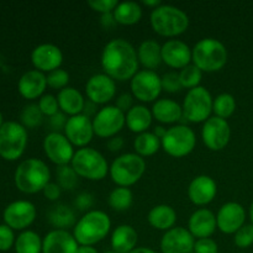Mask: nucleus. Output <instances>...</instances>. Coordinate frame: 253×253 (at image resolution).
<instances>
[{"mask_svg": "<svg viewBox=\"0 0 253 253\" xmlns=\"http://www.w3.org/2000/svg\"><path fill=\"white\" fill-rule=\"evenodd\" d=\"M138 63L137 51L124 39L111 40L101 52V67L114 81H131L138 72Z\"/></svg>", "mask_w": 253, "mask_h": 253, "instance_id": "nucleus-1", "label": "nucleus"}, {"mask_svg": "<svg viewBox=\"0 0 253 253\" xmlns=\"http://www.w3.org/2000/svg\"><path fill=\"white\" fill-rule=\"evenodd\" d=\"M111 229V220L101 210H90L78 220L73 229L79 246H94L105 239Z\"/></svg>", "mask_w": 253, "mask_h": 253, "instance_id": "nucleus-2", "label": "nucleus"}, {"mask_svg": "<svg viewBox=\"0 0 253 253\" xmlns=\"http://www.w3.org/2000/svg\"><path fill=\"white\" fill-rule=\"evenodd\" d=\"M15 184L26 194H35L44 189L51 179L49 168L39 158H29L17 166L15 170Z\"/></svg>", "mask_w": 253, "mask_h": 253, "instance_id": "nucleus-3", "label": "nucleus"}, {"mask_svg": "<svg viewBox=\"0 0 253 253\" xmlns=\"http://www.w3.org/2000/svg\"><path fill=\"white\" fill-rule=\"evenodd\" d=\"M151 26L161 36L173 37L187 31L189 17L182 9L173 5L161 4L152 10L150 16Z\"/></svg>", "mask_w": 253, "mask_h": 253, "instance_id": "nucleus-4", "label": "nucleus"}, {"mask_svg": "<svg viewBox=\"0 0 253 253\" xmlns=\"http://www.w3.org/2000/svg\"><path fill=\"white\" fill-rule=\"evenodd\" d=\"M192 61L203 72L220 71L227 62V49L219 40L202 39L192 48Z\"/></svg>", "mask_w": 253, "mask_h": 253, "instance_id": "nucleus-5", "label": "nucleus"}, {"mask_svg": "<svg viewBox=\"0 0 253 253\" xmlns=\"http://www.w3.org/2000/svg\"><path fill=\"white\" fill-rule=\"evenodd\" d=\"M71 166L77 174L90 180H101L110 170L106 158L91 147L79 148L73 156Z\"/></svg>", "mask_w": 253, "mask_h": 253, "instance_id": "nucleus-6", "label": "nucleus"}, {"mask_svg": "<svg viewBox=\"0 0 253 253\" xmlns=\"http://www.w3.org/2000/svg\"><path fill=\"white\" fill-rule=\"evenodd\" d=\"M146 170V162L137 153H124L110 166V177L119 187L128 188L141 179Z\"/></svg>", "mask_w": 253, "mask_h": 253, "instance_id": "nucleus-7", "label": "nucleus"}, {"mask_svg": "<svg viewBox=\"0 0 253 253\" xmlns=\"http://www.w3.org/2000/svg\"><path fill=\"white\" fill-rule=\"evenodd\" d=\"M211 93L205 86H197L188 90L183 101V119L190 123H205L212 111Z\"/></svg>", "mask_w": 253, "mask_h": 253, "instance_id": "nucleus-8", "label": "nucleus"}, {"mask_svg": "<svg viewBox=\"0 0 253 253\" xmlns=\"http://www.w3.org/2000/svg\"><path fill=\"white\" fill-rule=\"evenodd\" d=\"M27 145V131L22 124L6 121L0 127V156L15 161L24 153Z\"/></svg>", "mask_w": 253, "mask_h": 253, "instance_id": "nucleus-9", "label": "nucleus"}, {"mask_svg": "<svg viewBox=\"0 0 253 253\" xmlns=\"http://www.w3.org/2000/svg\"><path fill=\"white\" fill-rule=\"evenodd\" d=\"M161 143L165 152L172 157H184L195 148L197 136L193 128L180 124L168 128Z\"/></svg>", "mask_w": 253, "mask_h": 253, "instance_id": "nucleus-10", "label": "nucleus"}, {"mask_svg": "<svg viewBox=\"0 0 253 253\" xmlns=\"http://www.w3.org/2000/svg\"><path fill=\"white\" fill-rule=\"evenodd\" d=\"M126 124V114L116 105L101 108L93 119L94 133L99 137L110 138L118 135Z\"/></svg>", "mask_w": 253, "mask_h": 253, "instance_id": "nucleus-11", "label": "nucleus"}, {"mask_svg": "<svg viewBox=\"0 0 253 253\" xmlns=\"http://www.w3.org/2000/svg\"><path fill=\"white\" fill-rule=\"evenodd\" d=\"M130 86L135 98L143 103H148L160 96L162 91V79L155 71L142 69L132 77Z\"/></svg>", "mask_w": 253, "mask_h": 253, "instance_id": "nucleus-12", "label": "nucleus"}, {"mask_svg": "<svg viewBox=\"0 0 253 253\" xmlns=\"http://www.w3.org/2000/svg\"><path fill=\"white\" fill-rule=\"evenodd\" d=\"M202 138L211 151H220L227 146L231 138V127L225 119L210 116L202 128Z\"/></svg>", "mask_w": 253, "mask_h": 253, "instance_id": "nucleus-13", "label": "nucleus"}, {"mask_svg": "<svg viewBox=\"0 0 253 253\" xmlns=\"http://www.w3.org/2000/svg\"><path fill=\"white\" fill-rule=\"evenodd\" d=\"M43 150L49 161L57 166L69 165L76 153L71 141L61 132H49L43 140Z\"/></svg>", "mask_w": 253, "mask_h": 253, "instance_id": "nucleus-14", "label": "nucleus"}, {"mask_svg": "<svg viewBox=\"0 0 253 253\" xmlns=\"http://www.w3.org/2000/svg\"><path fill=\"white\" fill-rule=\"evenodd\" d=\"M2 217L5 225L12 230H24L36 219V208L31 202L17 200L5 208Z\"/></svg>", "mask_w": 253, "mask_h": 253, "instance_id": "nucleus-15", "label": "nucleus"}, {"mask_svg": "<svg viewBox=\"0 0 253 253\" xmlns=\"http://www.w3.org/2000/svg\"><path fill=\"white\" fill-rule=\"evenodd\" d=\"M94 135L93 120H90V118L84 114L69 116L64 127V136L71 141L72 145L82 148L86 147Z\"/></svg>", "mask_w": 253, "mask_h": 253, "instance_id": "nucleus-16", "label": "nucleus"}, {"mask_svg": "<svg viewBox=\"0 0 253 253\" xmlns=\"http://www.w3.org/2000/svg\"><path fill=\"white\" fill-rule=\"evenodd\" d=\"M246 221V211L240 203H225L216 215L217 229L224 234H236Z\"/></svg>", "mask_w": 253, "mask_h": 253, "instance_id": "nucleus-17", "label": "nucleus"}, {"mask_svg": "<svg viewBox=\"0 0 253 253\" xmlns=\"http://www.w3.org/2000/svg\"><path fill=\"white\" fill-rule=\"evenodd\" d=\"M195 239L185 227H172L165 232L161 240L162 253H192Z\"/></svg>", "mask_w": 253, "mask_h": 253, "instance_id": "nucleus-18", "label": "nucleus"}, {"mask_svg": "<svg viewBox=\"0 0 253 253\" xmlns=\"http://www.w3.org/2000/svg\"><path fill=\"white\" fill-rule=\"evenodd\" d=\"M85 93L89 100L96 105L108 103L116 94L115 81L105 73L94 74L86 82Z\"/></svg>", "mask_w": 253, "mask_h": 253, "instance_id": "nucleus-19", "label": "nucleus"}, {"mask_svg": "<svg viewBox=\"0 0 253 253\" xmlns=\"http://www.w3.org/2000/svg\"><path fill=\"white\" fill-rule=\"evenodd\" d=\"M31 61L37 71L49 73L61 67L63 62V53L56 44L42 43L34 48L31 53Z\"/></svg>", "mask_w": 253, "mask_h": 253, "instance_id": "nucleus-20", "label": "nucleus"}, {"mask_svg": "<svg viewBox=\"0 0 253 253\" xmlns=\"http://www.w3.org/2000/svg\"><path fill=\"white\" fill-rule=\"evenodd\" d=\"M78 247L76 237L67 230H52L42 241V253H77Z\"/></svg>", "mask_w": 253, "mask_h": 253, "instance_id": "nucleus-21", "label": "nucleus"}, {"mask_svg": "<svg viewBox=\"0 0 253 253\" xmlns=\"http://www.w3.org/2000/svg\"><path fill=\"white\" fill-rule=\"evenodd\" d=\"M217 193L216 182L209 175H197L188 187V197L195 205H207L214 200Z\"/></svg>", "mask_w": 253, "mask_h": 253, "instance_id": "nucleus-22", "label": "nucleus"}, {"mask_svg": "<svg viewBox=\"0 0 253 253\" xmlns=\"http://www.w3.org/2000/svg\"><path fill=\"white\" fill-rule=\"evenodd\" d=\"M162 61L172 68L183 69L192 61V48L180 40H169L162 44Z\"/></svg>", "mask_w": 253, "mask_h": 253, "instance_id": "nucleus-23", "label": "nucleus"}, {"mask_svg": "<svg viewBox=\"0 0 253 253\" xmlns=\"http://www.w3.org/2000/svg\"><path fill=\"white\" fill-rule=\"evenodd\" d=\"M216 216L211 210L207 208L198 209L190 215L188 221V230L194 236V239H207L210 237L216 230Z\"/></svg>", "mask_w": 253, "mask_h": 253, "instance_id": "nucleus-24", "label": "nucleus"}, {"mask_svg": "<svg viewBox=\"0 0 253 253\" xmlns=\"http://www.w3.org/2000/svg\"><path fill=\"white\" fill-rule=\"evenodd\" d=\"M47 86V78L43 72L32 69V71L26 72L21 76L17 83L19 93L24 96L25 99H36L41 98L44 89Z\"/></svg>", "mask_w": 253, "mask_h": 253, "instance_id": "nucleus-25", "label": "nucleus"}, {"mask_svg": "<svg viewBox=\"0 0 253 253\" xmlns=\"http://www.w3.org/2000/svg\"><path fill=\"white\" fill-rule=\"evenodd\" d=\"M137 241V231L131 225H120L111 235V247L118 253H130L136 249Z\"/></svg>", "mask_w": 253, "mask_h": 253, "instance_id": "nucleus-26", "label": "nucleus"}, {"mask_svg": "<svg viewBox=\"0 0 253 253\" xmlns=\"http://www.w3.org/2000/svg\"><path fill=\"white\" fill-rule=\"evenodd\" d=\"M57 100H58L59 109L66 115L74 116L83 113L85 99L82 95L81 91L73 86H67V88L59 90Z\"/></svg>", "mask_w": 253, "mask_h": 253, "instance_id": "nucleus-27", "label": "nucleus"}, {"mask_svg": "<svg viewBox=\"0 0 253 253\" xmlns=\"http://www.w3.org/2000/svg\"><path fill=\"white\" fill-rule=\"evenodd\" d=\"M152 115L162 124H173L183 118L182 106L172 99L162 98L153 103Z\"/></svg>", "mask_w": 253, "mask_h": 253, "instance_id": "nucleus-28", "label": "nucleus"}, {"mask_svg": "<svg viewBox=\"0 0 253 253\" xmlns=\"http://www.w3.org/2000/svg\"><path fill=\"white\" fill-rule=\"evenodd\" d=\"M147 221L153 229L168 231L174 227L175 221H177V212L170 205H156L148 212Z\"/></svg>", "mask_w": 253, "mask_h": 253, "instance_id": "nucleus-29", "label": "nucleus"}, {"mask_svg": "<svg viewBox=\"0 0 253 253\" xmlns=\"http://www.w3.org/2000/svg\"><path fill=\"white\" fill-rule=\"evenodd\" d=\"M138 62L146 69L153 71L162 63V46L155 40H145L137 48Z\"/></svg>", "mask_w": 253, "mask_h": 253, "instance_id": "nucleus-30", "label": "nucleus"}, {"mask_svg": "<svg viewBox=\"0 0 253 253\" xmlns=\"http://www.w3.org/2000/svg\"><path fill=\"white\" fill-rule=\"evenodd\" d=\"M152 111L145 105H133L126 113V125L132 132L142 133L152 124Z\"/></svg>", "mask_w": 253, "mask_h": 253, "instance_id": "nucleus-31", "label": "nucleus"}, {"mask_svg": "<svg viewBox=\"0 0 253 253\" xmlns=\"http://www.w3.org/2000/svg\"><path fill=\"white\" fill-rule=\"evenodd\" d=\"M116 24L135 25L142 17V7L136 1H121L113 11Z\"/></svg>", "mask_w": 253, "mask_h": 253, "instance_id": "nucleus-32", "label": "nucleus"}, {"mask_svg": "<svg viewBox=\"0 0 253 253\" xmlns=\"http://www.w3.org/2000/svg\"><path fill=\"white\" fill-rule=\"evenodd\" d=\"M161 146H162V143H161L160 138L153 132H148V131L138 133L133 141V148H135L136 153L141 157L155 155L160 150Z\"/></svg>", "mask_w": 253, "mask_h": 253, "instance_id": "nucleus-33", "label": "nucleus"}, {"mask_svg": "<svg viewBox=\"0 0 253 253\" xmlns=\"http://www.w3.org/2000/svg\"><path fill=\"white\" fill-rule=\"evenodd\" d=\"M42 241L39 234L31 230L21 232L15 241L16 253H42Z\"/></svg>", "mask_w": 253, "mask_h": 253, "instance_id": "nucleus-34", "label": "nucleus"}, {"mask_svg": "<svg viewBox=\"0 0 253 253\" xmlns=\"http://www.w3.org/2000/svg\"><path fill=\"white\" fill-rule=\"evenodd\" d=\"M48 220L58 230H66L67 227L73 226L76 216L71 208L63 204H58L52 207V209L49 210Z\"/></svg>", "mask_w": 253, "mask_h": 253, "instance_id": "nucleus-35", "label": "nucleus"}, {"mask_svg": "<svg viewBox=\"0 0 253 253\" xmlns=\"http://www.w3.org/2000/svg\"><path fill=\"white\" fill-rule=\"evenodd\" d=\"M133 202V194L130 188L126 187H118L109 194L108 203L111 209L116 211H125L130 209Z\"/></svg>", "mask_w": 253, "mask_h": 253, "instance_id": "nucleus-36", "label": "nucleus"}, {"mask_svg": "<svg viewBox=\"0 0 253 253\" xmlns=\"http://www.w3.org/2000/svg\"><path fill=\"white\" fill-rule=\"evenodd\" d=\"M235 110H236V100H235L234 95H231L230 93H221L214 99L212 111L217 118L226 120L235 113Z\"/></svg>", "mask_w": 253, "mask_h": 253, "instance_id": "nucleus-37", "label": "nucleus"}, {"mask_svg": "<svg viewBox=\"0 0 253 253\" xmlns=\"http://www.w3.org/2000/svg\"><path fill=\"white\" fill-rule=\"evenodd\" d=\"M57 175V184L62 189H73L78 184V177L73 167L69 165L66 166H57L56 170Z\"/></svg>", "mask_w": 253, "mask_h": 253, "instance_id": "nucleus-38", "label": "nucleus"}, {"mask_svg": "<svg viewBox=\"0 0 253 253\" xmlns=\"http://www.w3.org/2000/svg\"><path fill=\"white\" fill-rule=\"evenodd\" d=\"M179 79L183 88H187L190 90V89L199 86L203 79V71H200L195 64H189V66L180 69Z\"/></svg>", "mask_w": 253, "mask_h": 253, "instance_id": "nucleus-39", "label": "nucleus"}, {"mask_svg": "<svg viewBox=\"0 0 253 253\" xmlns=\"http://www.w3.org/2000/svg\"><path fill=\"white\" fill-rule=\"evenodd\" d=\"M42 118H43V114L40 110L39 104H29L22 109L20 114L22 126L29 128L37 127L42 123Z\"/></svg>", "mask_w": 253, "mask_h": 253, "instance_id": "nucleus-40", "label": "nucleus"}, {"mask_svg": "<svg viewBox=\"0 0 253 253\" xmlns=\"http://www.w3.org/2000/svg\"><path fill=\"white\" fill-rule=\"evenodd\" d=\"M47 78V85L51 86L52 89H62L67 88L69 82V74L66 69H54V71L49 72L46 76Z\"/></svg>", "mask_w": 253, "mask_h": 253, "instance_id": "nucleus-41", "label": "nucleus"}, {"mask_svg": "<svg viewBox=\"0 0 253 253\" xmlns=\"http://www.w3.org/2000/svg\"><path fill=\"white\" fill-rule=\"evenodd\" d=\"M234 242L239 249H249L253 245V225L245 224L239 231H236Z\"/></svg>", "mask_w": 253, "mask_h": 253, "instance_id": "nucleus-42", "label": "nucleus"}, {"mask_svg": "<svg viewBox=\"0 0 253 253\" xmlns=\"http://www.w3.org/2000/svg\"><path fill=\"white\" fill-rule=\"evenodd\" d=\"M39 108L42 111V114L48 118L56 115L59 111V104L57 100V96L52 95V94H44L40 98L39 100Z\"/></svg>", "mask_w": 253, "mask_h": 253, "instance_id": "nucleus-43", "label": "nucleus"}, {"mask_svg": "<svg viewBox=\"0 0 253 253\" xmlns=\"http://www.w3.org/2000/svg\"><path fill=\"white\" fill-rule=\"evenodd\" d=\"M161 79H162V89L168 91V93H175V91H179L183 88L179 79V73L167 72V73L161 77Z\"/></svg>", "mask_w": 253, "mask_h": 253, "instance_id": "nucleus-44", "label": "nucleus"}, {"mask_svg": "<svg viewBox=\"0 0 253 253\" xmlns=\"http://www.w3.org/2000/svg\"><path fill=\"white\" fill-rule=\"evenodd\" d=\"M14 231L7 225H0V251H9L15 245Z\"/></svg>", "mask_w": 253, "mask_h": 253, "instance_id": "nucleus-45", "label": "nucleus"}, {"mask_svg": "<svg viewBox=\"0 0 253 253\" xmlns=\"http://www.w3.org/2000/svg\"><path fill=\"white\" fill-rule=\"evenodd\" d=\"M118 0H88V5L95 11L103 14H109L115 10L118 6Z\"/></svg>", "mask_w": 253, "mask_h": 253, "instance_id": "nucleus-46", "label": "nucleus"}, {"mask_svg": "<svg viewBox=\"0 0 253 253\" xmlns=\"http://www.w3.org/2000/svg\"><path fill=\"white\" fill-rule=\"evenodd\" d=\"M194 253H217L219 252V246L216 242L210 237L207 239H198L194 244Z\"/></svg>", "mask_w": 253, "mask_h": 253, "instance_id": "nucleus-47", "label": "nucleus"}, {"mask_svg": "<svg viewBox=\"0 0 253 253\" xmlns=\"http://www.w3.org/2000/svg\"><path fill=\"white\" fill-rule=\"evenodd\" d=\"M67 120H68V118H67L66 114L62 113V111H58L56 115L51 116V118H49V126H51L52 128V132H59L61 130L64 131Z\"/></svg>", "mask_w": 253, "mask_h": 253, "instance_id": "nucleus-48", "label": "nucleus"}, {"mask_svg": "<svg viewBox=\"0 0 253 253\" xmlns=\"http://www.w3.org/2000/svg\"><path fill=\"white\" fill-rule=\"evenodd\" d=\"M43 192V195L46 199L51 200V202H54V200H57L59 198V195H61V192H62V188L59 187L57 183H51L49 182L48 184L44 187V189L42 190Z\"/></svg>", "mask_w": 253, "mask_h": 253, "instance_id": "nucleus-49", "label": "nucleus"}, {"mask_svg": "<svg viewBox=\"0 0 253 253\" xmlns=\"http://www.w3.org/2000/svg\"><path fill=\"white\" fill-rule=\"evenodd\" d=\"M132 103H133V98L132 95L128 93L121 94V95H119L118 99H116V106H118L121 111H124L125 114L132 108L133 106Z\"/></svg>", "mask_w": 253, "mask_h": 253, "instance_id": "nucleus-50", "label": "nucleus"}, {"mask_svg": "<svg viewBox=\"0 0 253 253\" xmlns=\"http://www.w3.org/2000/svg\"><path fill=\"white\" fill-rule=\"evenodd\" d=\"M93 195L89 194V193H81V194L77 197L74 204H76L77 208H79V210H85L89 209V208L93 205Z\"/></svg>", "mask_w": 253, "mask_h": 253, "instance_id": "nucleus-51", "label": "nucleus"}, {"mask_svg": "<svg viewBox=\"0 0 253 253\" xmlns=\"http://www.w3.org/2000/svg\"><path fill=\"white\" fill-rule=\"evenodd\" d=\"M124 143H125L124 137L116 135V136H113V137L109 138L106 146H108V148L111 151V152H118V151H120L121 148L124 147Z\"/></svg>", "mask_w": 253, "mask_h": 253, "instance_id": "nucleus-52", "label": "nucleus"}, {"mask_svg": "<svg viewBox=\"0 0 253 253\" xmlns=\"http://www.w3.org/2000/svg\"><path fill=\"white\" fill-rule=\"evenodd\" d=\"M82 114H84V115L88 116V118H90L91 115L95 116L96 114H98V111H96V104L88 99V101H85V104H84V109Z\"/></svg>", "mask_w": 253, "mask_h": 253, "instance_id": "nucleus-53", "label": "nucleus"}, {"mask_svg": "<svg viewBox=\"0 0 253 253\" xmlns=\"http://www.w3.org/2000/svg\"><path fill=\"white\" fill-rule=\"evenodd\" d=\"M114 24H116L115 21V17H114L113 12H109V14H103L101 15V25L106 29L113 26Z\"/></svg>", "mask_w": 253, "mask_h": 253, "instance_id": "nucleus-54", "label": "nucleus"}, {"mask_svg": "<svg viewBox=\"0 0 253 253\" xmlns=\"http://www.w3.org/2000/svg\"><path fill=\"white\" fill-rule=\"evenodd\" d=\"M167 130L168 128H165L163 126H156L155 130H153V133H155L160 140H162V138L165 137L166 133H167Z\"/></svg>", "mask_w": 253, "mask_h": 253, "instance_id": "nucleus-55", "label": "nucleus"}, {"mask_svg": "<svg viewBox=\"0 0 253 253\" xmlns=\"http://www.w3.org/2000/svg\"><path fill=\"white\" fill-rule=\"evenodd\" d=\"M77 253H99L98 250L93 246H79Z\"/></svg>", "mask_w": 253, "mask_h": 253, "instance_id": "nucleus-56", "label": "nucleus"}, {"mask_svg": "<svg viewBox=\"0 0 253 253\" xmlns=\"http://www.w3.org/2000/svg\"><path fill=\"white\" fill-rule=\"evenodd\" d=\"M130 253H157L153 251L152 249H148V247H136L135 250H132Z\"/></svg>", "mask_w": 253, "mask_h": 253, "instance_id": "nucleus-57", "label": "nucleus"}, {"mask_svg": "<svg viewBox=\"0 0 253 253\" xmlns=\"http://www.w3.org/2000/svg\"><path fill=\"white\" fill-rule=\"evenodd\" d=\"M143 4L147 5V6H152L153 9H156L157 6H160L161 1L160 0H143Z\"/></svg>", "mask_w": 253, "mask_h": 253, "instance_id": "nucleus-58", "label": "nucleus"}, {"mask_svg": "<svg viewBox=\"0 0 253 253\" xmlns=\"http://www.w3.org/2000/svg\"><path fill=\"white\" fill-rule=\"evenodd\" d=\"M250 219H251V224L253 225V202L251 203V207H250Z\"/></svg>", "mask_w": 253, "mask_h": 253, "instance_id": "nucleus-59", "label": "nucleus"}, {"mask_svg": "<svg viewBox=\"0 0 253 253\" xmlns=\"http://www.w3.org/2000/svg\"><path fill=\"white\" fill-rule=\"evenodd\" d=\"M2 124H4V123H2V116H1V113H0V127L2 126Z\"/></svg>", "mask_w": 253, "mask_h": 253, "instance_id": "nucleus-60", "label": "nucleus"}, {"mask_svg": "<svg viewBox=\"0 0 253 253\" xmlns=\"http://www.w3.org/2000/svg\"><path fill=\"white\" fill-rule=\"evenodd\" d=\"M105 253H118V252H115V251H108V252H105Z\"/></svg>", "mask_w": 253, "mask_h": 253, "instance_id": "nucleus-61", "label": "nucleus"}]
</instances>
